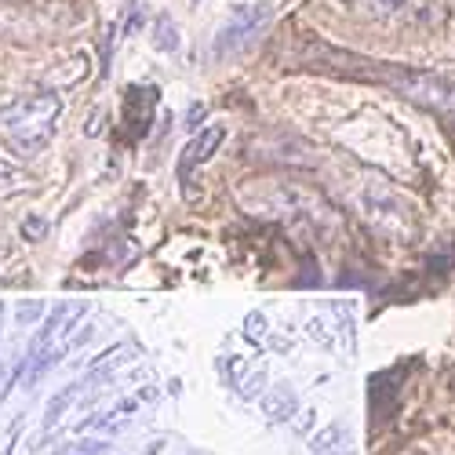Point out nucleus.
Instances as JSON below:
<instances>
[{
	"label": "nucleus",
	"mask_w": 455,
	"mask_h": 455,
	"mask_svg": "<svg viewBox=\"0 0 455 455\" xmlns=\"http://www.w3.org/2000/svg\"><path fill=\"white\" fill-rule=\"evenodd\" d=\"M383 77L394 84V92H401L415 106L437 113V117L455 121V77L430 73V69H404V66L383 69Z\"/></svg>",
	"instance_id": "obj_1"
},
{
	"label": "nucleus",
	"mask_w": 455,
	"mask_h": 455,
	"mask_svg": "<svg viewBox=\"0 0 455 455\" xmlns=\"http://www.w3.org/2000/svg\"><path fill=\"white\" fill-rule=\"evenodd\" d=\"M267 22H270V8L267 4H237V8H230L226 19L219 22L215 52L219 55H234V52L248 48Z\"/></svg>",
	"instance_id": "obj_2"
},
{
	"label": "nucleus",
	"mask_w": 455,
	"mask_h": 455,
	"mask_svg": "<svg viewBox=\"0 0 455 455\" xmlns=\"http://www.w3.org/2000/svg\"><path fill=\"white\" fill-rule=\"evenodd\" d=\"M371 8L387 19H397V22H423L430 15L423 0H371Z\"/></svg>",
	"instance_id": "obj_3"
},
{
	"label": "nucleus",
	"mask_w": 455,
	"mask_h": 455,
	"mask_svg": "<svg viewBox=\"0 0 455 455\" xmlns=\"http://www.w3.org/2000/svg\"><path fill=\"white\" fill-rule=\"evenodd\" d=\"M215 142H222V128H208V132L194 142V149H189V154L182 157V168H186L189 161H204V157H212V154H215Z\"/></svg>",
	"instance_id": "obj_4"
},
{
	"label": "nucleus",
	"mask_w": 455,
	"mask_h": 455,
	"mask_svg": "<svg viewBox=\"0 0 455 455\" xmlns=\"http://www.w3.org/2000/svg\"><path fill=\"white\" fill-rule=\"evenodd\" d=\"M154 41H157V48H168V52L179 48V33H175L172 15H161V19H157V26H154Z\"/></svg>",
	"instance_id": "obj_5"
}]
</instances>
